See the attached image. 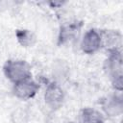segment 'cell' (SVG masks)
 I'll list each match as a JSON object with an SVG mask.
<instances>
[{
  "instance_id": "obj_1",
  "label": "cell",
  "mask_w": 123,
  "mask_h": 123,
  "mask_svg": "<svg viewBox=\"0 0 123 123\" xmlns=\"http://www.w3.org/2000/svg\"><path fill=\"white\" fill-rule=\"evenodd\" d=\"M3 71L7 79L15 84L32 77L31 66L23 60H9L3 66Z\"/></svg>"
},
{
  "instance_id": "obj_2",
  "label": "cell",
  "mask_w": 123,
  "mask_h": 123,
  "mask_svg": "<svg viewBox=\"0 0 123 123\" xmlns=\"http://www.w3.org/2000/svg\"><path fill=\"white\" fill-rule=\"evenodd\" d=\"M105 69L111 78L112 86L122 90V55L120 51L109 52V57L105 62Z\"/></svg>"
},
{
  "instance_id": "obj_3",
  "label": "cell",
  "mask_w": 123,
  "mask_h": 123,
  "mask_svg": "<svg viewBox=\"0 0 123 123\" xmlns=\"http://www.w3.org/2000/svg\"><path fill=\"white\" fill-rule=\"evenodd\" d=\"M38 84L31 78L25 79L18 83L13 84L12 92L15 97L21 100H29L33 98L38 91Z\"/></svg>"
},
{
  "instance_id": "obj_4",
  "label": "cell",
  "mask_w": 123,
  "mask_h": 123,
  "mask_svg": "<svg viewBox=\"0 0 123 123\" xmlns=\"http://www.w3.org/2000/svg\"><path fill=\"white\" fill-rule=\"evenodd\" d=\"M44 100L46 105L51 110H58L62 107L64 100L63 90L58 84L51 83L47 86L45 89Z\"/></svg>"
},
{
  "instance_id": "obj_5",
  "label": "cell",
  "mask_w": 123,
  "mask_h": 123,
  "mask_svg": "<svg viewBox=\"0 0 123 123\" xmlns=\"http://www.w3.org/2000/svg\"><path fill=\"white\" fill-rule=\"evenodd\" d=\"M102 47L100 32L95 29L86 31L81 41V49L86 54H94Z\"/></svg>"
},
{
  "instance_id": "obj_6",
  "label": "cell",
  "mask_w": 123,
  "mask_h": 123,
  "mask_svg": "<svg viewBox=\"0 0 123 123\" xmlns=\"http://www.w3.org/2000/svg\"><path fill=\"white\" fill-rule=\"evenodd\" d=\"M102 46L106 47L109 52L111 51H120L122 36L119 32L113 30H106L100 33Z\"/></svg>"
},
{
  "instance_id": "obj_7",
  "label": "cell",
  "mask_w": 123,
  "mask_h": 123,
  "mask_svg": "<svg viewBox=\"0 0 123 123\" xmlns=\"http://www.w3.org/2000/svg\"><path fill=\"white\" fill-rule=\"evenodd\" d=\"M103 110L109 116H118L123 111L122 98L119 95H112L107 98L103 104Z\"/></svg>"
},
{
  "instance_id": "obj_8",
  "label": "cell",
  "mask_w": 123,
  "mask_h": 123,
  "mask_svg": "<svg viewBox=\"0 0 123 123\" xmlns=\"http://www.w3.org/2000/svg\"><path fill=\"white\" fill-rule=\"evenodd\" d=\"M103 113L92 108H85L79 115V123H104Z\"/></svg>"
},
{
  "instance_id": "obj_9",
  "label": "cell",
  "mask_w": 123,
  "mask_h": 123,
  "mask_svg": "<svg viewBox=\"0 0 123 123\" xmlns=\"http://www.w3.org/2000/svg\"><path fill=\"white\" fill-rule=\"evenodd\" d=\"M15 36L17 37L18 42L23 47H32L36 42L35 35L29 30H26V29L16 30Z\"/></svg>"
},
{
  "instance_id": "obj_10",
  "label": "cell",
  "mask_w": 123,
  "mask_h": 123,
  "mask_svg": "<svg viewBox=\"0 0 123 123\" xmlns=\"http://www.w3.org/2000/svg\"><path fill=\"white\" fill-rule=\"evenodd\" d=\"M77 31H79V27L76 24H69V25L63 26L60 31V36H59L60 42L65 43L70 41L76 36Z\"/></svg>"
},
{
  "instance_id": "obj_11",
  "label": "cell",
  "mask_w": 123,
  "mask_h": 123,
  "mask_svg": "<svg viewBox=\"0 0 123 123\" xmlns=\"http://www.w3.org/2000/svg\"><path fill=\"white\" fill-rule=\"evenodd\" d=\"M69 123H74V122H69Z\"/></svg>"
}]
</instances>
